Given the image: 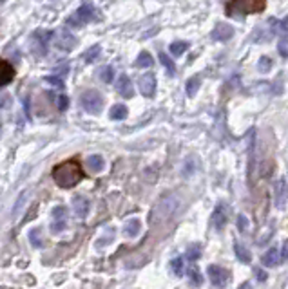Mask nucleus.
I'll use <instances>...</instances> for the list:
<instances>
[{"label": "nucleus", "instance_id": "nucleus-42", "mask_svg": "<svg viewBox=\"0 0 288 289\" xmlns=\"http://www.w3.org/2000/svg\"><path fill=\"white\" fill-rule=\"evenodd\" d=\"M237 289H252V285L248 284V282H243V284H241V285H239V287H237Z\"/></svg>", "mask_w": 288, "mask_h": 289}, {"label": "nucleus", "instance_id": "nucleus-27", "mask_svg": "<svg viewBox=\"0 0 288 289\" xmlns=\"http://www.w3.org/2000/svg\"><path fill=\"white\" fill-rule=\"evenodd\" d=\"M200 82H201L200 76H194V78L188 80V82H187V87H185V91H187L188 96H194V94H196L198 89H200V85H201Z\"/></svg>", "mask_w": 288, "mask_h": 289}, {"label": "nucleus", "instance_id": "nucleus-29", "mask_svg": "<svg viewBox=\"0 0 288 289\" xmlns=\"http://www.w3.org/2000/svg\"><path fill=\"white\" fill-rule=\"evenodd\" d=\"M201 257V248L198 244H194V246H190L188 248V251H187V258L190 262H194V260H198V258Z\"/></svg>", "mask_w": 288, "mask_h": 289}, {"label": "nucleus", "instance_id": "nucleus-15", "mask_svg": "<svg viewBox=\"0 0 288 289\" xmlns=\"http://www.w3.org/2000/svg\"><path fill=\"white\" fill-rule=\"evenodd\" d=\"M212 224L216 230H223L227 224V214H225V206L220 204L212 214Z\"/></svg>", "mask_w": 288, "mask_h": 289}, {"label": "nucleus", "instance_id": "nucleus-32", "mask_svg": "<svg viewBox=\"0 0 288 289\" xmlns=\"http://www.w3.org/2000/svg\"><path fill=\"white\" fill-rule=\"evenodd\" d=\"M172 271H174L178 277H181V275H183V258L178 257V258H174V260H172Z\"/></svg>", "mask_w": 288, "mask_h": 289}, {"label": "nucleus", "instance_id": "nucleus-21", "mask_svg": "<svg viewBox=\"0 0 288 289\" xmlns=\"http://www.w3.org/2000/svg\"><path fill=\"white\" fill-rule=\"evenodd\" d=\"M134 65H136V67H141V69H147V67H152V65H154V60H152V56L149 55L147 51H141L140 55H138Z\"/></svg>", "mask_w": 288, "mask_h": 289}, {"label": "nucleus", "instance_id": "nucleus-6", "mask_svg": "<svg viewBox=\"0 0 288 289\" xmlns=\"http://www.w3.org/2000/svg\"><path fill=\"white\" fill-rule=\"evenodd\" d=\"M207 275H208V278H210V282H212V285H216V287H225V285L228 284V278H230L228 270H225V268L216 266V264L208 266Z\"/></svg>", "mask_w": 288, "mask_h": 289}, {"label": "nucleus", "instance_id": "nucleus-1", "mask_svg": "<svg viewBox=\"0 0 288 289\" xmlns=\"http://www.w3.org/2000/svg\"><path fill=\"white\" fill-rule=\"evenodd\" d=\"M53 179L60 188H73L84 179V170L76 159H67L53 168Z\"/></svg>", "mask_w": 288, "mask_h": 289}, {"label": "nucleus", "instance_id": "nucleus-39", "mask_svg": "<svg viewBox=\"0 0 288 289\" xmlns=\"http://www.w3.org/2000/svg\"><path fill=\"white\" fill-rule=\"evenodd\" d=\"M237 228H239L241 231H245L248 228V219L245 217V215H239V217H237Z\"/></svg>", "mask_w": 288, "mask_h": 289}, {"label": "nucleus", "instance_id": "nucleus-43", "mask_svg": "<svg viewBox=\"0 0 288 289\" xmlns=\"http://www.w3.org/2000/svg\"><path fill=\"white\" fill-rule=\"evenodd\" d=\"M4 2H6V0H0V4H4Z\"/></svg>", "mask_w": 288, "mask_h": 289}, {"label": "nucleus", "instance_id": "nucleus-30", "mask_svg": "<svg viewBox=\"0 0 288 289\" xmlns=\"http://www.w3.org/2000/svg\"><path fill=\"white\" fill-rule=\"evenodd\" d=\"M277 52L281 55V58H286L288 56V38L283 36V38L277 42Z\"/></svg>", "mask_w": 288, "mask_h": 289}, {"label": "nucleus", "instance_id": "nucleus-5", "mask_svg": "<svg viewBox=\"0 0 288 289\" xmlns=\"http://www.w3.org/2000/svg\"><path fill=\"white\" fill-rule=\"evenodd\" d=\"M94 18H96V9L89 4H84L76 9L75 15L69 16L67 25H71V28H84V25H87Z\"/></svg>", "mask_w": 288, "mask_h": 289}, {"label": "nucleus", "instance_id": "nucleus-24", "mask_svg": "<svg viewBox=\"0 0 288 289\" xmlns=\"http://www.w3.org/2000/svg\"><path fill=\"white\" fill-rule=\"evenodd\" d=\"M188 280H190V284H194V285L203 284V277H201V273H200V270H198L196 264H192L190 268H188Z\"/></svg>", "mask_w": 288, "mask_h": 289}, {"label": "nucleus", "instance_id": "nucleus-18", "mask_svg": "<svg viewBox=\"0 0 288 289\" xmlns=\"http://www.w3.org/2000/svg\"><path fill=\"white\" fill-rule=\"evenodd\" d=\"M234 253H236L237 260L243 262V264H248V262L252 260V255H250V251H248L243 244H239V242H234Z\"/></svg>", "mask_w": 288, "mask_h": 289}, {"label": "nucleus", "instance_id": "nucleus-38", "mask_svg": "<svg viewBox=\"0 0 288 289\" xmlns=\"http://www.w3.org/2000/svg\"><path fill=\"white\" fill-rule=\"evenodd\" d=\"M286 253H288V244L286 242H283L281 251H279V264H284V262H286Z\"/></svg>", "mask_w": 288, "mask_h": 289}, {"label": "nucleus", "instance_id": "nucleus-12", "mask_svg": "<svg viewBox=\"0 0 288 289\" xmlns=\"http://www.w3.org/2000/svg\"><path fill=\"white\" fill-rule=\"evenodd\" d=\"M73 210L80 219H85L89 214V199H85L84 195H75L73 197Z\"/></svg>", "mask_w": 288, "mask_h": 289}, {"label": "nucleus", "instance_id": "nucleus-11", "mask_svg": "<svg viewBox=\"0 0 288 289\" xmlns=\"http://www.w3.org/2000/svg\"><path fill=\"white\" fill-rule=\"evenodd\" d=\"M116 91L122 98H127V99L134 98V87H132V82L129 80V76H125V74H122L120 78H118Z\"/></svg>", "mask_w": 288, "mask_h": 289}, {"label": "nucleus", "instance_id": "nucleus-40", "mask_svg": "<svg viewBox=\"0 0 288 289\" xmlns=\"http://www.w3.org/2000/svg\"><path fill=\"white\" fill-rule=\"evenodd\" d=\"M276 31H279V33H283V35H286V31H288L286 18H283V20H279V22H277V25H276Z\"/></svg>", "mask_w": 288, "mask_h": 289}, {"label": "nucleus", "instance_id": "nucleus-9", "mask_svg": "<svg viewBox=\"0 0 288 289\" xmlns=\"http://www.w3.org/2000/svg\"><path fill=\"white\" fill-rule=\"evenodd\" d=\"M210 36H212L214 40H218V42H227V40H230L234 36V28L225 24V22H220V24H216V28L212 29V35Z\"/></svg>", "mask_w": 288, "mask_h": 289}, {"label": "nucleus", "instance_id": "nucleus-25", "mask_svg": "<svg viewBox=\"0 0 288 289\" xmlns=\"http://www.w3.org/2000/svg\"><path fill=\"white\" fill-rule=\"evenodd\" d=\"M160 62H161V65H163L165 69H167V72L169 74H176V64L172 62V58L169 55H165V52H160Z\"/></svg>", "mask_w": 288, "mask_h": 289}, {"label": "nucleus", "instance_id": "nucleus-23", "mask_svg": "<svg viewBox=\"0 0 288 289\" xmlns=\"http://www.w3.org/2000/svg\"><path fill=\"white\" fill-rule=\"evenodd\" d=\"M188 47H190V44H188V42H185V40H176V42H172L169 49H171V55L181 56Z\"/></svg>", "mask_w": 288, "mask_h": 289}, {"label": "nucleus", "instance_id": "nucleus-19", "mask_svg": "<svg viewBox=\"0 0 288 289\" xmlns=\"http://www.w3.org/2000/svg\"><path fill=\"white\" fill-rule=\"evenodd\" d=\"M104 165H105V161H104V157H102V155L94 154V155H89V157H87V167H89V170H92V172H102V170H104Z\"/></svg>", "mask_w": 288, "mask_h": 289}, {"label": "nucleus", "instance_id": "nucleus-37", "mask_svg": "<svg viewBox=\"0 0 288 289\" xmlns=\"http://www.w3.org/2000/svg\"><path fill=\"white\" fill-rule=\"evenodd\" d=\"M28 194L29 192H24V194L18 197V204L15 206V210H13V214H18V212L22 210V206H24V202H26V197H28Z\"/></svg>", "mask_w": 288, "mask_h": 289}, {"label": "nucleus", "instance_id": "nucleus-7", "mask_svg": "<svg viewBox=\"0 0 288 289\" xmlns=\"http://www.w3.org/2000/svg\"><path fill=\"white\" fill-rule=\"evenodd\" d=\"M138 87H140V92L145 98H152L154 92H156V78H154V74L147 72V74L141 76L140 82H138Z\"/></svg>", "mask_w": 288, "mask_h": 289}, {"label": "nucleus", "instance_id": "nucleus-14", "mask_svg": "<svg viewBox=\"0 0 288 289\" xmlns=\"http://www.w3.org/2000/svg\"><path fill=\"white\" fill-rule=\"evenodd\" d=\"M51 36H53L51 31H44V29H38V31H35L33 40H35L36 44L40 45V49H38V51L44 52L45 49H47V44H49V40H51Z\"/></svg>", "mask_w": 288, "mask_h": 289}, {"label": "nucleus", "instance_id": "nucleus-35", "mask_svg": "<svg viewBox=\"0 0 288 289\" xmlns=\"http://www.w3.org/2000/svg\"><path fill=\"white\" fill-rule=\"evenodd\" d=\"M270 65H272V62H270V58H267V56H263V58L259 60V71L261 72L270 71Z\"/></svg>", "mask_w": 288, "mask_h": 289}, {"label": "nucleus", "instance_id": "nucleus-16", "mask_svg": "<svg viewBox=\"0 0 288 289\" xmlns=\"http://www.w3.org/2000/svg\"><path fill=\"white\" fill-rule=\"evenodd\" d=\"M261 260H263V264L267 266V268H274V266H277L279 264V248H270V250L263 255Z\"/></svg>", "mask_w": 288, "mask_h": 289}, {"label": "nucleus", "instance_id": "nucleus-20", "mask_svg": "<svg viewBox=\"0 0 288 289\" xmlns=\"http://www.w3.org/2000/svg\"><path fill=\"white\" fill-rule=\"evenodd\" d=\"M129 114V109L125 107V105H122V103H118V105H112L111 112H109V116H111V119H118V121H122V119H125Z\"/></svg>", "mask_w": 288, "mask_h": 289}, {"label": "nucleus", "instance_id": "nucleus-10", "mask_svg": "<svg viewBox=\"0 0 288 289\" xmlns=\"http://www.w3.org/2000/svg\"><path fill=\"white\" fill-rule=\"evenodd\" d=\"M15 78V67L9 64L8 60L0 58V87L9 85Z\"/></svg>", "mask_w": 288, "mask_h": 289}, {"label": "nucleus", "instance_id": "nucleus-36", "mask_svg": "<svg viewBox=\"0 0 288 289\" xmlns=\"http://www.w3.org/2000/svg\"><path fill=\"white\" fill-rule=\"evenodd\" d=\"M44 82L45 84H51V85H55V87H64V82H62L60 78H56V76H47V78H44Z\"/></svg>", "mask_w": 288, "mask_h": 289}, {"label": "nucleus", "instance_id": "nucleus-44", "mask_svg": "<svg viewBox=\"0 0 288 289\" xmlns=\"http://www.w3.org/2000/svg\"><path fill=\"white\" fill-rule=\"evenodd\" d=\"M0 130H2V127H0Z\"/></svg>", "mask_w": 288, "mask_h": 289}, {"label": "nucleus", "instance_id": "nucleus-31", "mask_svg": "<svg viewBox=\"0 0 288 289\" xmlns=\"http://www.w3.org/2000/svg\"><path fill=\"white\" fill-rule=\"evenodd\" d=\"M65 215H67V210H65L64 206L53 208V219H56V221H65Z\"/></svg>", "mask_w": 288, "mask_h": 289}, {"label": "nucleus", "instance_id": "nucleus-28", "mask_svg": "<svg viewBox=\"0 0 288 289\" xmlns=\"http://www.w3.org/2000/svg\"><path fill=\"white\" fill-rule=\"evenodd\" d=\"M112 78H114V69H112L111 65H105V67L100 71V80L104 82V84H111Z\"/></svg>", "mask_w": 288, "mask_h": 289}, {"label": "nucleus", "instance_id": "nucleus-17", "mask_svg": "<svg viewBox=\"0 0 288 289\" xmlns=\"http://www.w3.org/2000/svg\"><path fill=\"white\" fill-rule=\"evenodd\" d=\"M141 230V222L138 219H131V221L125 222L124 226V235L125 237H136Z\"/></svg>", "mask_w": 288, "mask_h": 289}, {"label": "nucleus", "instance_id": "nucleus-34", "mask_svg": "<svg viewBox=\"0 0 288 289\" xmlns=\"http://www.w3.org/2000/svg\"><path fill=\"white\" fill-rule=\"evenodd\" d=\"M62 230H65V221H56V219H53V222H51L53 233H60Z\"/></svg>", "mask_w": 288, "mask_h": 289}, {"label": "nucleus", "instance_id": "nucleus-22", "mask_svg": "<svg viewBox=\"0 0 288 289\" xmlns=\"http://www.w3.org/2000/svg\"><path fill=\"white\" fill-rule=\"evenodd\" d=\"M100 55H102V47H100L98 44H96V45L89 47L87 51L84 52V60L87 62V64H94L96 60L100 58Z\"/></svg>", "mask_w": 288, "mask_h": 289}, {"label": "nucleus", "instance_id": "nucleus-4", "mask_svg": "<svg viewBox=\"0 0 288 289\" xmlns=\"http://www.w3.org/2000/svg\"><path fill=\"white\" fill-rule=\"evenodd\" d=\"M80 101H82L84 111H87L89 114H100L102 109H104V96L96 91V89L85 91L84 94H82Z\"/></svg>", "mask_w": 288, "mask_h": 289}, {"label": "nucleus", "instance_id": "nucleus-13", "mask_svg": "<svg viewBox=\"0 0 288 289\" xmlns=\"http://www.w3.org/2000/svg\"><path fill=\"white\" fill-rule=\"evenodd\" d=\"M76 45V38L71 35L69 31H60V38L56 42V47L58 49H64V51H71L73 47Z\"/></svg>", "mask_w": 288, "mask_h": 289}, {"label": "nucleus", "instance_id": "nucleus-8", "mask_svg": "<svg viewBox=\"0 0 288 289\" xmlns=\"http://www.w3.org/2000/svg\"><path fill=\"white\" fill-rule=\"evenodd\" d=\"M274 197H276V208L284 210L286 208V179H279L274 188Z\"/></svg>", "mask_w": 288, "mask_h": 289}, {"label": "nucleus", "instance_id": "nucleus-3", "mask_svg": "<svg viewBox=\"0 0 288 289\" xmlns=\"http://www.w3.org/2000/svg\"><path fill=\"white\" fill-rule=\"evenodd\" d=\"M178 208H180V201H178V197L169 195V197L161 199L160 204L154 208V212H152V221L154 222L165 221V219L172 217V215L176 214Z\"/></svg>", "mask_w": 288, "mask_h": 289}, {"label": "nucleus", "instance_id": "nucleus-41", "mask_svg": "<svg viewBox=\"0 0 288 289\" xmlns=\"http://www.w3.org/2000/svg\"><path fill=\"white\" fill-rule=\"evenodd\" d=\"M267 277H268V275L265 273L263 270H259V268H256V278H257V280H259V282H265V280H267Z\"/></svg>", "mask_w": 288, "mask_h": 289}, {"label": "nucleus", "instance_id": "nucleus-33", "mask_svg": "<svg viewBox=\"0 0 288 289\" xmlns=\"http://www.w3.org/2000/svg\"><path fill=\"white\" fill-rule=\"evenodd\" d=\"M56 107H58V111H65V109L69 107V98L65 94H60L58 98H56Z\"/></svg>", "mask_w": 288, "mask_h": 289}, {"label": "nucleus", "instance_id": "nucleus-26", "mask_svg": "<svg viewBox=\"0 0 288 289\" xmlns=\"http://www.w3.org/2000/svg\"><path fill=\"white\" fill-rule=\"evenodd\" d=\"M29 242H31L35 248H42L44 241H42V230L40 228H35V230L29 231Z\"/></svg>", "mask_w": 288, "mask_h": 289}, {"label": "nucleus", "instance_id": "nucleus-2", "mask_svg": "<svg viewBox=\"0 0 288 289\" xmlns=\"http://www.w3.org/2000/svg\"><path fill=\"white\" fill-rule=\"evenodd\" d=\"M267 8L265 0H230L225 6V13L228 16L234 15H254V13H261Z\"/></svg>", "mask_w": 288, "mask_h": 289}]
</instances>
